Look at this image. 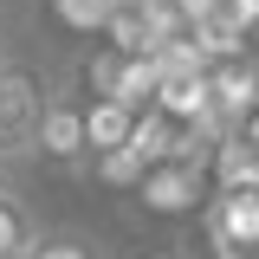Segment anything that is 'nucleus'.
Returning <instances> with one entry per match:
<instances>
[{
	"mask_svg": "<svg viewBox=\"0 0 259 259\" xmlns=\"http://www.w3.org/2000/svg\"><path fill=\"white\" fill-rule=\"evenodd\" d=\"M136 117L143 110H130V104H117V97H91L84 104V136H91V162L117 156L130 143V130H136Z\"/></svg>",
	"mask_w": 259,
	"mask_h": 259,
	"instance_id": "obj_6",
	"label": "nucleus"
},
{
	"mask_svg": "<svg viewBox=\"0 0 259 259\" xmlns=\"http://www.w3.org/2000/svg\"><path fill=\"white\" fill-rule=\"evenodd\" d=\"M39 233H46L39 207H32L20 188H0V259H32Z\"/></svg>",
	"mask_w": 259,
	"mask_h": 259,
	"instance_id": "obj_5",
	"label": "nucleus"
},
{
	"mask_svg": "<svg viewBox=\"0 0 259 259\" xmlns=\"http://www.w3.org/2000/svg\"><path fill=\"white\" fill-rule=\"evenodd\" d=\"M123 149H130L136 162H143V168H156V162H168V156H175V123H168L162 110H143Z\"/></svg>",
	"mask_w": 259,
	"mask_h": 259,
	"instance_id": "obj_7",
	"label": "nucleus"
},
{
	"mask_svg": "<svg viewBox=\"0 0 259 259\" xmlns=\"http://www.w3.org/2000/svg\"><path fill=\"white\" fill-rule=\"evenodd\" d=\"M117 71H123V52H117V46H104V52L84 65V84H91V97H117Z\"/></svg>",
	"mask_w": 259,
	"mask_h": 259,
	"instance_id": "obj_9",
	"label": "nucleus"
},
{
	"mask_svg": "<svg viewBox=\"0 0 259 259\" xmlns=\"http://www.w3.org/2000/svg\"><path fill=\"white\" fill-rule=\"evenodd\" d=\"M207 233H214V253L253 259L259 253V188L214 194V201H207Z\"/></svg>",
	"mask_w": 259,
	"mask_h": 259,
	"instance_id": "obj_4",
	"label": "nucleus"
},
{
	"mask_svg": "<svg viewBox=\"0 0 259 259\" xmlns=\"http://www.w3.org/2000/svg\"><path fill=\"white\" fill-rule=\"evenodd\" d=\"M0 52H7V39H0Z\"/></svg>",
	"mask_w": 259,
	"mask_h": 259,
	"instance_id": "obj_14",
	"label": "nucleus"
},
{
	"mask_svg": "<svg viewBox=\"0 0 259 259\" xmlns=\"http://www.w3.org/2000/svg\"><path fill=\"white\" fill-rule=\"evenodd\" d=\"M32 156L52 162V168H84L91 162V136H84V104L78 97H52V110L39 117V136H32Z\"/></svg>",
	"mask_w": 259,
	"mask_h": 259,
	"instance_id": "obj_3",
	"label": "nucleus"
},
{
	"mask_svg": "<svg viewBox=\"0 0 259 259\" xmlns=\"http://www.w3.org/2000/svg\"><path fill=\"white\" fill-rule=\"evenodd\" d=\"M32 259H110V246L97 233H84V227H46Z\"/></svg>",
	"mask_w": 259,
	"mask_h": 259,
	"instance_id": "obj_8",
	"label": "nucleus"
},
{
	"mask_svg": "<svg viewBox=\"0 0 259 259\" xmlns=\"http://www.w3.org/2000/svg\"><path fill=\"white\" fill-rule=\"evenodd\" d=\"M52 7H59L65 26H84V32L110 26V0H52Z\"/></svg>",
	"mask_w": 259,
	"mask_h": 259,
	"instance_id": "obj_10",
	"label": "nucleus"
},
{
	"mask_svg": "<svg viewBox=\"0 0 259 259\" xmlns=\"http://www.w3.org/2000/svg\"><path fill=\"white\" fill-rule=\"evenodd\" d=\"M227 13H233L240 26H259V0H227Z\"/></svg>",
	"mask_w": 259,
	"mask_h": 259,
	"instance_id": "obj_12",
	"label": "nucleus"
},
{
	"mask_svg": "<svg viewBox=\"0 0 259 259\" xmlns=\"http://www.w3.org/2000/svg\"><path fill=\"white\" fill-rule=\"evenodd\" d=\"M168 7H175V13H182L188 26H207L214 13H227V0H168Z\"/></svg>",
	"mask_w": 259,
	"mask_h": 259,
	"instance_id": "obj_11",
	"label": "nucleus"
},
{
	"mask_svg": "<svg viewBox=\"0 0 259 259\" xmlns=\"http://www.w3.org/2000/svg\"><path fill=\"white\" fill-rule=\"evenodd\" d=\"M52 78L39 71L20 52H0V156H32V136H39V117L52 110Z\"/></svg>",
	"mask_w": 259,
	"mask_h": 259,
	"instance_id": "obj_1",
	"label": "nucleus"
},
{
	"mask_svg": "<svg viewBox=\"0 0 259 259\" xmlns=\"http://www.w3.org/2000/svg\"><path fill=\"white\" fill-rule=\"evenodd\" d=\"M0 188H13V162L7 156H0Z\"/></svg>",
	"mask_w": 259,
	"mask_h": 259,
	"instance_id": "obj_13",
	"label": "nucleus"
},
{
	"mask_svg": "<svg viewBox=\"0 0 259 259\" xmlns=\"http://www.w3.org/2000/svg\"><path fill=\"white\" fill-rule=\"evenodd\" d=\"M136 201L162 214V221H182V214H201L207 201H214V182H207V168H188V162H156L143 182H136Z\"/></svg>",
	"mask_w": 259,
	"mask_h": 259,
	"instance_id": "obj_2",
	"label": "nucleus"
}]
</instances>
